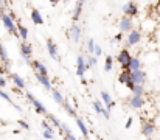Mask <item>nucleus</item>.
Returning <instances> with one entry per match:
<instances>
[{
    "label": "nucleus",
    "instance_id": "f3484780",
    "mask_svg": "<svg viewBox=\"0 0 160 140\" xmlns=\"http://www.w3.org/2000/svg\"><path fill=\"white\" fill-rule=\"evenodd\" d=\"M129 104H131V107H132V109H140V107H143L145 100H143V96H135V95H132V98H131Z\"/></svg>",
    "mask_w": 160,
    "mask_h": 140
},
{
    "label": "nucleus",
    "instance_id": "a18cd8bd",
    "mask_svg": "<svg viewBox=\"0 0 160 140\" xmlns=\"http://www.w3.org/2000/svg\"><path fill=\"white\" fill-rule=\"evenodd\" d=\"M146 140H152V139H151V137H148V139H146Z\"/></svg>",
    "mask_w": 160,
    "mask_h": 140
},
{
    "label": "nucleus",
    "instance_id": "f03ea898",
    "mask_svg": "<svg viewBox=\"0 0 160 140\" xmlns=\"http://www.w3.org/2000/svg\"><path fill=\"white\" fill-rule=\"evenodd\" d=\"M25 96H27V100H28V101L33 104V107L36 109V112H38V114H41V115H45V117L48 115V111L45 109V106H44V104H42V103H41L38 98H34V96H33V95H31L30 92L25 93Z\"/></svg>",
    "mask_w": 160,
    "mask_h": 140
},
{
    "label": "nucleus",
    "instance_id": "ea45409f",
    "mask_svg": "<svg viewBox=\"0 0 160 140\" xmlns=\"http://www.w3.org/2000/svg\"><path fill=\"white\" fill-rule=\"evenodd\" d=\"M44 139L53 140V139H54V134H50V132H45V131H44Z\"/></svg>",
    "mask_w": 160,
    "mask_h": 140
},
{
    "label": "nucleus",
    "instance_id": "4468645a",
    "mask_svg": "<svg viewBox=\"0 0 160 140\" xmlns=\"http://www.w3.org/2000/svg\"><path fill=\"white\" fill-rule=\"evenodd\" d=\"M128 70H129V72L142 70V61H140V58H137V56H132V58H131V61H129Z\"/></svg>",
    "mask_w": 160,
    "mask_h": 140
},
{
    "label": "nucleus",
    "instance_id": "c9c22d12",
    "mask_svg": "<svg viewBox=\"0 0 160 140\" xmlns=\"http://www.w3.org/2000/svg\"><path fill=\"white\" fill-rule=\"evenodd\" d=\"M101 115H104V118L109 120V118H110V111H107L106 107L103 106V109H101Z\"/></svg>",
    "mask_w": 160,
    "mask_h": 140
},
{
    "label": "nucleus",
    "instance_id": "ddd939ff",
    "mask_svg": "<svg viewBox=\"0 0 160 140\" xmlns=\"http://www.w3.org/2000/svg\"><path fill=\"white\" fill-rule=\"evenodd\" d=\"M154 131H156V125H154L152 122H145V123L142 125V134H143L145 137L152 136Z\"/></svg>",
    "mask_w": 160,
    "mask_h": 140
},
{
    "label": "nucleus",
    "instance_id": "bb28decb",
    "mask_svg": "<svg viewBox=\"0 0 160 140\" xmlns=\"http://www.w3.org/2000/svg\"><path fill=\"white\" fill-rule=\"evenodd\" d=\"M86 58V69H90L92 65L97 64V58L95 56H84Z\"/></svg>",
    "mask_w": 160,
    "mask_h": 140
},
{
    "label": "nucleus",
    "instance_id": "2eb2a0df",
    "mask_svg": "<svg viewBox=\"0 0 160 140\" xmlns=\"http://www.w3.org/2000/svg\"><path fill=\"white\" fill-rule=\"evenodd\" d=\"M36 78H38V81L45 87V91H53V87H52V81H50V78L47 76V75H39V73H36Z\"/></svg>",
    "mask_w": 160,
    "mask_h": 140
},
{
    "label": "nucleus",
    "instance_id": "f8f14e48",
    "mask_svg": "<svg viewBox=\"0 0 160 140\" xmlns=\"http://www.w3.org/2000/svg\"><path fill=\"white\" fill-rule=\"evenodd\" d=\"M47 50H48V53H50V56L53 58L54 61H61V58H59V53H58V45L54 44L52 39H47Z\"/></svg>",
    "mask_w": 160,
    "mask_h": 140
},
{
    "label": "nucleus",
    "instance_id": "20e7f679",
    "mask_svg": "<svg viewBox=\"0 0 160 140\" xmlns=\"http://www.w3.org/2000/svg\"><path fill=\"white\" fill-rule=\"evenodd\" d=\"M131 58H132V54L129 53V50H126V48L120 50V53H118V56H117V61H118V64L121 65L123 70H128V65H129Z\"/></svg>",
    "mask_w": 160,
    "mask_h": 140
},
{
    "label": "nucleus",
    "instance_id": "a211bd4d",
    "mask_svg": "<svg viewBox=\"0 0 160 140\" xmlns=\"http://www.w3.org/2000/svg\"><path fill=\"white\" fill-rule=\"evenodd\" d=\"M31 67H34V72L39 73V75H47V65L42 64L41 61H33Z\"/></svg>",
    "mask_w": 160,
    "mask_h": 140
},
{
    "label": "nucleus",
    "instance_id": "1a4fd4ad",
    "mask_svg": "<svg viewBox=\"0 0 160 140\" xmlns=\"http://www.w3.org/2000/svg\"><path fill=\"white\" fill-rule=\"evenodd\" d=\"M81 34H82V30H81V27H79L78 23H73V25L68 28V33H67V36H68L72 41H75V42H78V41L81 39Z\"/></svg>",
    "mask_w": 160,
    "mask_h": 140
},
{
    "label": "nucleus",
    "instance_id": "7c9ffc66",
    "mask_svg": "<svg viewBox=\"0 0 160 140\" xmlns=\"http://www.w3.org/2000/svg\"><path fill=\"white\" fill-rule=\"evenodd\" d=\"M92 53L95 54V58H98V56H101V54H103V48L95 44V47H93V51H92Z\"/></svg>",
    "mask_w": 160,
    "mask_h": 140
},
{
    "label": "nucleus",
    "instance_id": "6e6552de",
    "mask_svg": "<svg viewBox=\"0 0 160 140\" xmlns=\"http://www.w3.org/2000/svg\"><path fill=\"white\" fill-rule=\"evenodd\" d=\"M142 41V33L138 30H131L128 33V39H126V47H132L137 45Z\"/></svg>",
    "mask_w": 160,
    "mask_h": 140
},
{
    "label": "nucleus",
    "instance_id": "f257e3e1",
    "mask_svg": "<svg viewBox=\"0 0 160 140\" xmlns=\"http://www.w3.org/2000/svg\"><path fill=\"white\" fill-rule=\"evenodd\" d=\"M20 54H22L23 61H25L28 65H31V64H33V61H31V54H33V44H30L28 41L20 42Z\"/></svg>",
    "mask_w": 160,
    "mask_h": 140
},
{
    "label": "nucleus",
    "instance_id": "9d476101",
    "mask_svg": "<svg viewBox=\"0 0 160 140\" xmlns=\"http://www.w3.org/2000/svg\"><path fill=\"white\" fill-rule=\"evenodd\" d=\"M86 58L82 56V54H79L78 58H76V75L78 76H81V78H84V73H86Z\"/></svg>",
    "mask_w": 160,
    "mask_h": 140
},
{
    "label": "nucleus",
    "instance_id": "a878e982",
    "mask_svg": "<svg viewBox=\"0 0 160 140\" xmlns=\"http://www.w3.org/2000/svg\"><path fill=\"white\" fill-rule=\"evenodd\" d=\"M81 13H82V5H79L78 2H76V6H75V9H73V20H78L79 19V16H81Z\"/></svg>",
    "mask_w": 160,
    "mask_h": 140
},
{
    "label": "nucleus",
    "instance_id": "49530a36",
    "mask_svg": "<svg viewBox=\"0 0 160 140\" xmlns=\"http://www.w3.org/2000/svg\"><path fill=\"white\" fill-rule=\"evenodd\" d=\"M64 2H70V0H64Z\"/></svg>",
    "mask_w": 160,
    "mask_h": 140
},
{
    "label": "nucleus",
    "instance_id": "7ed1b4c3",
    "mask_svg": "<svg viewBox=\"0 0 160 140\" xmlns=\"http://www.w3.org/2000/svg\"><path fill=\"white\" fill-rule=\"evenodd\" d=\"M0 22L3 23V27H5V30H6V31H9L11 34H16V36H17V27H16V22H14V19H12L9 14H6V13H5Z\"/></svg>",
    "mask_w": 160,
    "mask_h": 140
},
{
    "label": "nucleus",
    "instance_id": "9b49d317",
    "mask_svg": "<svg viewBox=\"0 0 160 140\" xmlns=\"http://www.w3.org/2000/svg\"><path fill=\"white\" fill-rule=\"evenodd\" d=\"M131 76H132L134 84H142V86H145V81H146V73H145L143 70H135V72H131Z\"/></svg>",
    "mask_w": 160,
    "mask_h": 140
},
{
    "label": "nucleus",
    "instance_id": "412c9836",
    "mask_svg": "<svg viewBox=\"0 0 160 140\" xmlns=\"http://www.w3.org/2000/svg\"><path fill=\"white\" fill-rule=\"evenodd\" d=\"M31 20L36 25H42L44 23V19H42V14H41L39 9H31Z\"/></svg>",
    "mask_w": 160,
    "mask_h": 140
},
{
    "label": "nucleus",
    "instance_id": "4be33fe9",
    "mask_svg": "<svg viewBox=\"0 0 160 140\" xmlns=\"http://www.w3.org/2000/svg\"><path fill=\"white\" fill-rule=\"evenodd\" d=\"M75 122H76V125H78V128H79V131H81V134H82V137H87V136H89V131H87V126H86V123L82 122V118L76 117Z\"/></svg>",
    "mask_w": 160,
    "mask_h": 140
},
{
    "label": "nucleus",
    "instance_id": "39448f33",
    "mask_svg": "<svg viewBox=\"0 0 160 140\" xmlns=\"http://www.w3.org/2000/svg\"><path fill=\"white\" fill-rule=\"evenodd\" d=\"M118 28L121 33H129L131 30H134V20L132 17H128V16H123L118 22Z\"/></svg>",
    "mask_w": 160,
    "mask_h": 140
},
{
    "label": "nucleus",
    "instance_id": "6ab92c4d",
    "mask_svg": "<svg viewBox=\"0 0 160 140\" xmlns=\"http://www.w3.org/2000/svg\"><path fill=\"white\" fill-rule=\"evenodd\" d=\"M101 95V100H103V103H104V107H106L107 111H110V107L113 106V101H112V96H110V93L106 92V91H103V92L100 93Z\"/></svg>",
    "mask_w": 160,
    "mask_h": 140
},
{
    "label": "nucleus",
    "instance_id": "423d86ee",
    "mask_svg": "<svg viewBox=\"0 0 160 140\" xmlns=\"http://www.w3.org/2000/svg\"><path fill=\"white\" fill-rule=\"evenodd\" d=\"M121 9H123L124 16L132 17V19L138 14V6H137V3H135V2H132V0H131V2H128V3H124Z\"/></svg>",
    "mask_w": 160,
    "mask_h": 140
},
{
    "label": "nucleus",
    "instance_id": "c756f323",
    "mask_svg": "<svg viewBox=\"0 0 160 140\" xmlns=\"http://www.w3.org/2000/svg\"><path fill=\"white\" fill-rule=\"evenodd\" d=\"M0 96H2V98H3V100H6V101H8V103H11V104H12V106H14V103H12V100H11V96H9V95H8V93L5 92V91H3V89H0Z\"/></svg>",
    "mask_w": 160,
    "mask_h": 140
},
{
    "label": "nucleus",
    "instance_id": "79ce46f5",
    "mask_svg": "<svg viewBox=\"0 0 160 140\" xmlns=\"http://www.w3.org/2000/svg\"><path fill=\"white\" fill-rule=\"evenodd\" d=\"M3 14H5V8L0 5V20H2V17H3Z\"/></svg>",
    "mask_w": 160,
    "mask_h": 140
},
{
    "label": "nucleus",
    "instance_id": "2f4dec72",
    "mask_svg": "<svg viewBox=\"0 0 160 140\" xmlns=\"http://www.w3.org/2000/svg\"><path fill=\"white\" fill-rule=\"evenodd\" d=\"M47 117H48V120H50V122L53 123L54 126H58V128H61V122H59V120H58V118H56L54 115H50V114H48Z\"/></svg>",
    "mask_w": 160,
    "mask_h": 140
},
{
    "label": "nucleus",
    "instance_id": "de8ad7c7",
    "mask_svg": "<svg viewBox=\"0 0 160 140\" xmlns=\"http://www.w3.org/2000/svg\"><path fill=\"white\" fill-rule=\"evenodd\" d=\"M0 45H2V44H0Z\"/></svg>",
    "mask_w": 160,
    "mask_h": 140
},
{
    "label": "nucleus",
    "instance_id": "5701e85b",
    "mask_svg": "<svg viewBox=\"0 0 160 140\" xmlns=\"http://www.w3.org/2000/svg\"><path fill=\"white\" fill-rule=\"evenodd\" d=\"M131 92H132V95H135V96H143V95H145V86L135 84V86L131 89Z\"/></svg>",
    "mask_w": 160,
    "mask_h": 140
},
{
    "label": "nucleus",
    "instance_id": "393cba45",
    "mask_svg": "<svg viewBox=\"0 0 160 140\" xmlns=\"http://www.w3.org/2000/svg\"><path fill=\"white\" fill-rule=\"evenodd\" d=\"M52 96H53V100L58 103V104H64V96H62V93L59 92V91H52Z\"/></svg>",
    "mask_w": 160,
    "mask_h": 140
},
{
    "label": "nucleus",
    "instance_id": "a19ab883",
    "mask_svg": "<svg viewBox=\"0 0 160 140\" xmlns=\"http://www.w3.org/2000/svg\"><path fill=\"white\" fill-rule=\"evenodd\" d=\"M131 126H132V117H129V118H128V122H126V125H124V128H126V129H129Z\"/></svg>",
    "mask_w": 160,
    "mask_h": 140
},
{
    "label": "nucleus",
    "instance_id": "cd10ccee",
    "mask_svg": "<svg viewBox=\"0 0 160 140\" xmlns=\"http://www.w3.org/2000/svg\"><path fill=\"white\" fill-rule=\"evenodd\" d=\"M112 65H113V58H112V56H107L106 61H104V70H106V72H110V70H112Z\"/></svg>",
    "mask_w": 160,
    "mask_h": 140
},
{
    "label": "nucleus",
    "instance_id": "f704fd0d",
    "mask_svg": "<svg viewBox=\"0 0 160 140\" xmlns=\"http://www.w3.org/2000/svg\"><path fill=\"white\" fill-rule=\"evenodd\" d=\"M121 41H123V33H117L112 39V42H121Z\"/></svg>",
    "mask_w": 160,
    "mask_h": 140
},
{
    "label": "nucleus",
    "instance_id": "72a5a7b5",
    "mask_svg": "<svg viewBox=\"0 0 160 140\" xmlns=\"http://www.w3.org/2000/svg\"><path fill=\"white\" fill-rule=\"evenodd\" d=\"M93 47H95V41L90 38V39L87 41V51H89V53H92V51H93Z\"/></svg>",
    "mask_w": 160,
    "mask_h": 140
},
{
    "label": "nucleus",
    "instance_id": "4c0bfd02",
    "mask_svg": "<svg viewBox=\"0 0 160 140\" xmlns=\"http://www.w3.org/2000/svg\"><path fill=\"white\" fill-rule=\"evenodd\" d=\"M6 84H8V81H6V78L0 75V89H3V87H6Z\"/></svg>",
    "mask_w": 160,
    "mask_h": 140
},
{
    "label": "nucleus",
    "instance_id": "b1692460",
    "mask_svg": "<svg viewBox=\"0 0 160 140\" xmlns=\"http://www.w3.org/2000/svg\"><path fill=\"white\" fill-rule=\"evenodd\" d=\"M62 106H64L65 112H67L70 117H73V118H76V117H78V115H76V111L73 109V106H72L70 103H65V101H64V104H62Z\"/></svg>",
    "mask_w": 160,
    "mask_h": 140
},
{
    "label": "nucleus",
    "instance_id": "37998d69",
    "mask_svg": "<svg viewBox=\"0 0 160 140\" xmlns=\"http://www.w3.org/2000/svg\"><path fill=\"white\" fill-rule=\"evenodd\" d=\"M86 2H87V0H78V3H79V5H82V6H84V3H86Z\"/></svg>",
    "mask_w": 160,
    "mask_h": 140
},
{
    "label": "nucleus",
    "instance_id": "473e14b6",
    "mask_svg": "<svg viewBox=\"0 0 160 140\" xmlns=\"http://www.w3.org/2000/svg\"><path fill=\"white\" fill-rule=\"evenodd\" d=\"M93 109H95V112H97V114H101V109H103L101 101H95V103H93Z\"/></svg>",
    "mask_w": 160,
    "mask_h": 140
},
{
    "label": "nucleus",
    "instance_id": "c85d7f7f",
    "mask_svg": "<svg viewBox=\"0 0 160 140\" xmlns=\"http://www.w3.org/2000/svg\"><path fill=\"white\" fill-rule=\"evenodd\" d=\"M41 126L44 128V131H45V132H50V134H53V132H54V129L50 126V125H48V123H47V120H42Z\"/></svg>",
    "mask_w": 160,
    "mask_h": 140
},
{
    "label": "nucleus",
    "instance_id": "e433bc0d",
    "mask_svg": "<svg viewBox=\"0 0 160 140\" xmlns=\"http://www.w3.org/2000/svg\"><path fill=\"white\" fill-rule=\"evenodd\" d=\"M17 123H19L20 128H23V129H30V125H28L27 122H23V120H17Z\"/></svg>",
    "mask_w": 160,
    "mask_h": 140
},
{
    "label": "nucleus",
    "instance_id": "58836bf2",
    "mask_svg": "<svg viewBox=\"0 0 160 140\" xmlns=\"http://www.w3.org/2000/svg\"><path fill=\"white\" fill-rule=\"evenodd\" d=\"M64 136H65V139L67 140H78L73 134H72V131H70V132H64Z\"/></svg>",
    "mask_w": 160,
    "mask_h": 140
},
{
    "label": "nucleus",
    "instance_id": "0eeeda50",
    "mask_svg": "<svg viewBox=\"0 0 160 140\" xmlns=\"http://www.w3.org/2000/svg\"><path fill=\"white\" fill-rule=\"evenodd\" d=\"M118 83H120V84H124L129 91L135 86L134 81H132V76H131V72H129V70H123V72L118 75Z\"/></svg>",
    "mask_w": 160,
    "mask_h": 140
},
{
    "label": "nucleus",
    "instance_id": "c03bdc74",
    "mask_svg": "<svg viewBox=\"0 0 160 140\" xmlns=\"http://www.w3.org/2000/svg\"><path fill=\"white\" fill-rule=\"evenodd\" d=\"M56 2H59V0H52V3H56Z\"/></svg>",
    "mask_w": 160,
    "mask_h": 140
},
{
    "label": "nucleus",
    "instance_id": "dca6fc26",
    "mask_svg": "<svg viewBox=\"0 0 160 140\" xmlns=\"http://www.w3.org/2000/svg\"><path fill=\"white\" fill-rule=\"evenodd\" d=\"M11 81L14 83V86L17 87V89H25V80L19 75V73H11Z\"/></svg>",
    "mask_w": 160,
    "mask_h": 140
},
{
    "label": "nucleus",
    "instance_id": "aec40b11",
    "mask_svg": "<svg viewBox=\"0 0 160 140\" xmlns=\"http://www.w3.org/2000/svg\"><path fill=\"white\" fill-rule=\"evenodd\" d=\"M16 27H17V36H20L22 42H25L28 39V28L25 25H22V23H17Z\"/></svg>",
    "mask_w": 160,
    "mask_h": 140
}]
</instances>
